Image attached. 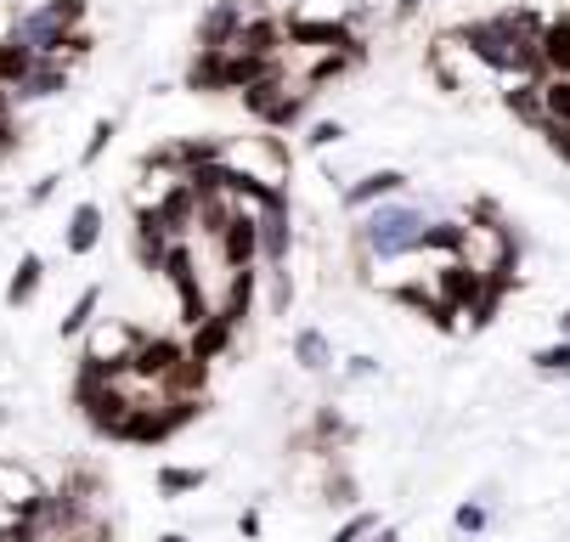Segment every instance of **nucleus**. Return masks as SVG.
Returning <instances> with one entry per match:
<instances>
[{
    "mask_svg": "<svg viewBox=\"0 0 570 542\" xmlns=\"http://www.w3.org/2000/svg\"><path fill=\"white\" fill-rule=\"evenodd\" d=\"M220 165L237 170V176H249V181H261V187H277V193H288V170H294L288 147H283L277 136H243V141H226V147H220Z\"/></svg>",
    "mask_w": 570,
    "mask_h": 542,
    "instance_id": "nucleus-4",
    "label": "nucleus"
},
{
    "mask_svg": "<svg viewBox=\"0 0 570 542\" xmlns=\"http://www.w3.org/2000/svg\"><path fill=\"white\" fill-rule=\"evenodd\" d=\"M114 130H119L114 119H97V125H91V136H86V152H79V165H97L102 152H108V141H114Z\"/></svg>",
    "mask_w": 570,
    "mask_h": 542,
    "instance_id": "nucleus-37",
    "label": "nucleus"
},
{
    "mask_svg": "<svg viewBox=\"0 0 570 542\" xmlns=\"http://www.w3.org/2000/svg\"><path fill=\"white\" fill-rule=\"evenodd\" d=\"M12 108H18V97H12V91H0V125H12Z\"/></svg>",
    "mask_w": 570,
    "mask_h": 542,
    "instance_id": "nucleus-46",
    "label": "nucleus"
},
{
    "mask_svg": "<svg viewBox=\"0 0 570 542\" xmlns=\"http://www.w3.org/2000/svg\"><path fill=\"white\" fill-rule=\"evenodd\" d=\"M57 181H62V176H40V181L29 187V204H46V198L57 193Z\"/></svg>",
    "mask_w": 570,
    "mask_h": 542,
    "instance_id": "nucleus-43",
    "label": "nucleus"
},
{
    "mask_svg": "<svg viewBox=\"0 0 570 542\" xmlns=\"http://www.w3.org/2000/svg\"><path fill=\"white\" fill-rule=\"evenodd\" d=\"M373 367H379V362H373V356H351V367H345V373H351V378H367V373H373Z\"/></svg>",
    "mask_w": 570,
    "mask_h": 542,
    "instance_id": "nucleus-45",
    "label": "nucleus"
},
{
    "mask_svg": "<svg viewBox=\"0 0 570 542\" xmlns=\"http://www.w3.org/2000/svg\"><path fill=\"white\" fill-rule=\"evenodd\" d=\"M170 249H176V238L158 226V215H153V209H136V260H141L147 272H158Z\"/></svg>",
    "mask_w": 570,
    "mask_h": 542,
    "instance_id": "nucleus-19",
    "label": "nucleus"
},
{
    "mask_svg": "<svg viewBox=\"0 0 570 542\" xmlns=\"http://www.w3.org/2000/svg\"><path fill=\"white\" fill-rule=\"evenodd\" d=\"M288 23H351V0H294Z\"/></svg>",
    "mask_w": 570,
    "mask_h": 542,
    "instance_id": "nucleus-30",
    "label": "nucleus"
},
{
    "mask_svg": "<svg viewBox=\"0 0 570 542\" xmlns=\"http://www.w3.org/2000/svg\"><path fill=\"white\" fill-rule=\"evenodd\" d=\"M542 141L559 165H570V125H542Z\"/></svg>",
    "mask_w": 570,
    "mask_h": 542,
    "instance_id": "nucleus-40",
    "label": "nucleus"
},
{
    "mask_svg": "<svg viewBox=\"0 0 570 542\" xmlns=\"http://www.w3.org/2000/svg\"><path fill=\"white\" fill-rule=\"evenodd\" d=\"M237 29H243V7L237 0H215L198 23V51H232L237 46Z\"/></svg>",
    "mask_w": 570,
    "mask_h": 542,
    "instance_id": "nucleus-14",
    "label": "nucleus"
},
{
    "mask_svg": "<svg viewBox=\"0 0 570 542\" xmlns=\"http://www.w3.org/2000/svg\"><path fill=\"white\" fill-rule=\"evenodd\" d=\"M215 249H220V266H226V272L261 266V215H255V209H237L232 226L215 238Z\"/></svg>",
    "mask_w": 570,
    "mask_h": 542,
    "instance_id": "nucleus-9",
    "label": "nucleus"
},
{
    "mask_svg": "<svg viewBox=\"0 0 570 542\" xmlns=\"http://www.w3.org/2000/svg\"><path fill=\"white\" fill-rule=\"evenodd\" d=\"M158 542H193V536H181V531H165V536H158Z\"/></svg>",
    "mask_w": 570,
    "mask_h": 542,
    "instance_id": "nucleus-49",
    "label": "nucleus"
},
{
    "mask_svg": "<svg viewBox=\"0 0 570 542\" xmlns=\"http://www.w3.org/2000/svg\"><path fill=\"white\" fill-rule=\"evenodd\" d=\"M452 525H458V531H469V536H474V531H485V509H480V503H463V509H458V514H452Z\"/></svg>",
    "mask_w": 570,
    "mask_h": 542,
    "instance_id": "nucleus-41",
    "label": "nucleus"
},
{
    "mask_svg": "<svg viewBox=\"0 0 570 542\" xmlns=\"http://www.w3.org/2000/svg\"><path fill=\"white\" fill-rule=\"evenodd\" d=\"M187 91H204V97H220V91H226V51H198V57H193Z\"/></svg>",
    "mask_w": 570,
    "mask_h": 542,
    "instance_id": "nucleus-25",
    "label": "nucleus"
},
{
    "mask_svg": "<svg viewBox=\"0 0 570 542\" xmlns=\"http://www.w3.org/2000/svg\"><path fill=\"white\" fill-rule=\"evenodd\" d=\"M73 407L86 413V424H91L97 435L114 441L136 402L125 396V384H119V378H91V373H79V378H73Z\"/></svg>",
    "mask_w": 570,
    "mask_h": 542,
    "instance_id": "nucleus-6",
    "label": "nucleus"
},
{
    "mask_svg": "<svg viewBox=\"0 0 570 542\" xmlns=\"http://www.w3.org/2000/svg\"><path fill=\"white\" fill-rule=\"evenodd\" d=\"M97 305H102V288H79V299L68 305V317L57 323L62 339H86V328L97 323Z\"/></svg>",
    "mask_w": 570,
    "mask_h": 542,
    "instance_id": "nucleus-29",
    "label": "nucleus"
},
{
    "mask_svg": "<svg viewBox=\"0 0 570 542\" xmlns=\"http://www.w3.org/2000/svg\"><path fill=\"white\" fill-rule=\"evenodd\" d=\"M283 46H288V29H283V18H243V29H237V46L232 51H243V57H266V62H283Z\"/></svg>",
    "mask_w": 570,
    "mask_h": 542,
    "instance_id": "nucleus-12",
    "label": "nucleus"
},
{
    "mask_svg": "<svg viewBox=\"0 0 570 542\" xmlns=\"http://www.w3.org/2000/svg\"><path fill=\"white\" fill-rule=\"evenodd\" d=\"M57 542H114V525H108L102 514H91V520H79L73 531H62Z\"/></svg>",
    "mask_w": 570,
    "mask_h": 542,
    "instance_id": "nucleus-36",
    "label": "nucleus"
},
{
    "mask_svg": "<svg viewBox=\"0 0 570 542\" xmlns=\"http://www.w3.org/2000/svg\"><path fill=\"white\" fill-rule=\"evenodd\" d=\"M46 497H51V486L29 470V463H18V457H0V503H7L18 520H35V514L46 509Z\"/></svg>",
    "mask_w": 570,
    "mask_h": 542,
    "instance_id": "nucleus-8",
    "label": "nucleus"
},
{
    "mask_svg": "<svg viewBox=\"0 0 570 542\" xmlns=\"http://www.w3.org/2000/svg\"><path fill=\"white\" fill-rule=\"evenodd\" d=\"M430 288L441 294V305H452L458 317H469L474 305L485 299V277H480L474 266H463V260H441L435 277H430Z\"/></svg>",
    "mask_w": 570,
    "mask_h": 542,
    "instance_id": "nucleus-10",
    "label": "nucleus"
},
{
    "mask_svg": "<svg viewBox=\"0 0 570 542\" xmlns=\"http://www.w3.org/2000/svg\"><path fill=\"white\" fill-rule=\"evenodd\" d=\"M204 470H181V463H170V470H158V497H187V492H204Z\"/></svg>",
    "mask_w": 570,
    "mask_h": 542,
    "instance_id": "nucleus-32",
    "label": "nucleus"
},
{
    "mask_svg": "<svg viewBox=\"0 0 570 542\" xmlns=\"http://www.w3.org/2000/svg\"><path fill=\"white\" fill-rule=\"evenodd\" d=\"M232 345H237V328H232L226 317H215V312H209V317H204V323L193 328V339H187V356H193V362H209V367H215V362H220V356H226Z\"/></svg>",
    "mask_w": 570,
    "mask_h": 542,
    "instance_id": "nucleus-17",
    "label": "nucleus"
},
{
    "mask_svg": "<svg viewBox=\"0 0 570 542\" xmlns=\"http://www.w3.org/2000/svg\"><path fill=\"white\" fill-rule=\"evenodd\" d=\"M136 345H141V328H136V323H119V317L108 323V317H97V323L86 328L79 373H91V378H125V373H130Z\"/></svg>",
    "mask_w": 570,
    "mask_h": 542,
    "instance_id": "nucleus-2",
    "label": "nucleus"
},
{
    "mask_svg": "<svg viewBox=\"0 0 570 542\" xmlns=\"http://www.w3.org/2000/svg\"><path fill=\"white\" fill-rule=\"evenodd\" d=\"M68 91V62H57V57H40L35 62V73H29V80H23V102H35V97H62Z\"/></svg>",
    "mask_w": 570,
    "mask_h": 542,
    "instance_id": "nucleus-26",
    "label": "nucleus"
},
{
    "mask_svg": "<svg viewBox=\"0 0 570 542\" xmlns=\"http://www.w3.org/2000/svg\"><path fill=\"white\" fill-rule=\"evenodd\" d=\"M147 209L158 215V226H165L176 244H187V231H198V193L187 187V176L170 181L165 193H158V204H147Z\"/></svg>",
    "mask_w": 570,
    "mask_h": 542,
    "instance_id": "nucleus-11",
    "label": "nucleus"
},
{
    "mask_svg": "<svg viewBox=\"0 0 570 542\" xmlns=\"http://www.w3.org/2000/svg\"><path fill=\"white\" fill-rule=\"evenodd\" d=\"M503 108H509L520 125L542 130V125H548V119H542V80H514V86L503 91Z\"/></svg>",
    "mask_w": 570,
    "mask_h": 542,
    "instance_id": "nucleus-24",
    "label": "nucleus"
},
{
    "mask_svg": "<svg viewBox=\"0 0 570 542\" xmlns=\"http://www.w3.org/2000/svg\"><path fill=\"white\" fill-rule=\"evenodd\" d=\"M102 231H108V215H102L97 204H73V215H68V226H62V249L79 260V255H91V249L102 244Z\"/></svg>",
    "mask_w": 570,
    "mask_h": 542,
    "instance_id": "nucleus-15",
    "label": "nucleus"
},
{
    "mask_svg": "<svg viewBox=\"0 0 570 542\" xmlns=\"http://www.w3.org/2000/svg\"><path fill=\"white\" fill-rule=\"evenodd\" d=\"M0 424H7V407H0Z\"/></svg>",
    "mask_w": 570,
    "mask_h": 542,
    "instance_id": "nucleus-51",
    "label": "nucleus"
},
{
    "mask_svg": "<svg viewBox=\"0 0 570 542\" xmlns=\"http://www.w3.org/2000/svg\"><path fill=\"white\" fill-rule=\"evenodd\" d=\"M367 542H401V531H395V525H379V531H373Z\"/></svg>",
    "mask_w": 570,
    "mask_h": 542,
    "instance_id": "nucleus-47",
    "label": "nucleus"
},
{
    "mask_svg": "<svg viewBox=\"0 0 570 542\" xmlns=\"http://www.w3.org/2000/svg\"><path fill=\"white\" fill-rule=\"evenodd\" d=\"M62 57H91V35H86V29H79V35H68Z\"/></svg>",
    "mask_w": 570,
    "mask_h": 542,
    "instance_id": "nucleus-42",
    "label": "nucleus"
},
{
    "mask_svg": "<svg viewBox=\"0 0 570 542\" xmlns=\"http://www.w3.org/2000/svg\"><path fill=\"white\" fill-rule=\"evenodd\" d=\"M12 525H18V514H12V509H7V503H0V536H7V531H12Z\"/></svg>",
    "mask_w": 570,
    "mask_h": 542,
    "instance_id": "nucleus-48",
    "label": "nucleus"
},
{
    "mask_svg": "<svg viewBox=\"0 0 570 542\" xmlns=\"http://www.w3.org/2000/svg\"><path fill=\"white\" fill-rule=\"evenodd\" d=\"M542 119L570 125V80H542Z\"/></svg>",
    "mask_w": 570,
    "mask_h": 542,
    "instance_id": "nucleus-33",
    "label": "nucleus"
},
{
    "mask_svg": "<svg viewBox=\"0 0 570 542\" xmlns=\"http://www.w3.org/2000/svg\"><path fill=\"white\" fill-rule=\"evenodd\" d=\"M537 57H542V73H548V80H570V18L542 23Z\"/></svg>",
    "mask_w": 570,
    "mask_h": 542,
    "instance_id": "nucleus-18",
    "label": "nucleus"
},
{
    "mask_svg": "<svg viewBox=\"0 0 570 542\" xmlns=\"http://www.w3.org/2000/svg\"><path fill=\"white\" fill-rule=\"evenodd\" d=\"M0 542H7V536H0Z\"/></svg>",
    "mask_w": 570,
    "mask_h": 542,
    "instance_id": "nucleus-52",
    "label": "nucleus"
},
{
    "mask_svg": "<svg viewBox=\"0 0 570 542\" xmlns=\"http://www.w3.org/2000/svg\"><path fill=\"white\" fill-rule=\"evenodd\" d=\"M531 367H537V373H559V378H570V339L531 351Z\"/></svg>",
    "mask_w": 570,
    "mask_h": 542,
    "instance_id": "nucleus-35",
    "label": "nucleus"
},
{
    "mask_svg": "<svg viewBox=\"0 0 570 542\" xmlns=\"http://www.w3.org/2000/svg\"><path fill=\"white\" fill-rule=\"evenodd\" d=\"M373 531H379V514H373V509H351V520H345L328 542H367Z\"/></svg>",
    "mask_w": 570,
    "mask_h": 542,
    "instance_id": "nucleus-34",
    "label": "nucleus"
},
{
    "mask_svg": "<svg viewBox=\"0 0 570 542\" xmlns=\"http://www.w3.org/2000/svg\"><path fill=\"white\" fill-rule=\"evenodd\" d=\"M322 497H328L334 509H351V503H356V481H351V475H328V486H322Z\"/></svg>",
    "mask_w": 570,
    "mask_h": 542,
    "instance_id": "nucleus-38",
    "label": "nucleus"
},
{
    "mask_svg": "<svg viewBox=\"0 0 570 542\" xmlns=\"http://www.w3.org/2000/svg\"><path fill=\"white\" fill-rule=\"evenodd\" d=\"M424 7H430V0H395V18H401V23H406V18H419V12H424Z\"/></svg>",
    "mask_w": 570,
    "mask_h": 542,
    "instance_id": "nucleus-44",
    "label": "nucleus"
},
{
    "mask_svg": "<svg viewBox=\"0 0 570 542\" xmlns=\"http://www.w3.org/2000/svg\"><path fill=\"white\" fill-rule=\"evenodd\" d=\"M272 73H283V62H266V57H243V51H226V91H249L261 80H272Z\"/></svg>",
    "mask_w": 570,
    "mask_h": 542,
    "instance_id": "nucleus-22",
    "label": "nucleus"
},
{
    "mask_svg": "<svg viewBox=\"0 0 570 542\" xmlns=\"http://www.w3.org/2000/svg\"><path fill=\"white\" fill-rule=\"evenodd\" d=\"M255 266L249 272H226V299L215 305V317H226L232 328H243V323H249V312H255Z\"/></svg>",
    "mask_w": 570,
    "mask_h": 542,
    "instance_id": "nucleus-20",
    "label": "nucleus"
},
{
    "mask_svg": "<svg viewBox=\"0 0 570 542\" xmlns=\"http://www.w3.org/2000/svg\"><path fill=\"white\" fill-rule=\"evenodd\" d=\"M424 209L413 204H379L367 209V220L356 226V238H362V255H379V260H401V255H413L419 249V231H424Z\"/></svg>",
    "mask_w": 570,
    "mask_h": 542,
    "instance_id": "nucleus-1",
    "label": "nucleus"
},
{
    "mask_svg": "<svg viewBox=\"0 0 570 542\" xmlns=\"http://www.w3.org/2000/svg\"><path fill=\"white\" fill-rule=\"evenodd\" d=\"M305 108H311V91H288L283 73H272V80H261V86L243 91V114L261 119L266 130H294V125L305 119Z\"/></svg>",
    "mask_w": 570,
    "mask_h": 542,
    "instance_id": "nucleus-7",
    "label": "nucleus"
},
{
    "mask_svg": "<svg viewBox=\"0 0 570 542\" xmlns=\"http://www.w3.org/2000/svg\"><path fill=\"white\" fill-rule=\"evenodd\" d=\"M559 339H570V312H564V317H559Z\"/></svg>",
    "mask_w": 570,
    "mask_h": 542,
    "instance_id": "nucleus-50",
    "label": "nucleus"
},
{
    "mask_svg": "<svg viewBox=\"0 0 570 542\" xmlns=\"http://www.w3.org/2000/svg\"><path fill=\"white\" fill-rule=\"evenodd\" d=\"M288 249H294V226H288V204L261 215V266L266 272H288Z\"/></svg>",
    "mask_w": 570,
    "mask_h": 542,
    "instance_id": "nucleus-16",
    "label": "nucleus"
},
{
    "mask_svg": "<svg viewBox=\"0 0 570 542\" xmlns=\"http://www.w3.org/2000/svg\"><path fill=\"white\" fill-rule=\"evenodd\" d=\"M86 12H91V0H46L40 12L18 18L12 35H18L35 57H57V62H62V46H68V35H79Z\"/></svg>",
    "mask_w": 570,
    "mask_h": 542,
    "instance_id": "nucleus-3",
    "label": "nucleus"
},
{
    "mask_svg": "<svg viewBox=\"0 0 570 542\" xmlns=\"http://www.w3.org/2000/svg\"><path fill=\"white\" fill-rule=\"evenodd\" d=\"M340 136H345V125H340V119H316V125L305 130V147H334Z\"/></svg>",
    "mask_w": 570,
    "mask_h": 542,
    "instance_id": "nucleus-39",
    "label": "nucleus"
},
{
    "mask_svg": "<svg viewBox=\"0 0 570 542\" xmlns=\"http://www.w3.org/2000/svg\"><path fill=\"white\" fill-rule=\"evenodd\" d=\"M294 362H299L305 373H328V367H334L328 334H322V328H299V334H294Z\"/></svg>",
    "mask_w": 570,
    "mask_h": 542,
    "instance_id": "nucleus-27",
    "label": "nucleus"
},
{
    "mask_svg": "<svg viewBox=\"0 0 570 542\" xmlns=\"http://www.w3.org/2000/svg\"><path fill=\"white\" fill-rule=\"evenodd\" d=\"M401 187H406V176H401V170H367L362 181H351V187H345V209H351V215H367V209L390 204Z\"/></svg>",
    "mask_w": 570,
    "mask_h": 542,
    "instance_id": "nucleus-13",
    "label": "nucleus"
},
{
    "mask_svg": "<svg viewBox=\"0 0 570 542\" xmlns=\"http://www.w3.org/2000/svg\"><path fill=\"white\" fill-rule=\"evenodd\" d=\"M413 255H441V260H458L463 255V220H430L419 231V249Z\"/></svg>",
    "mask_w": 570,
    "mask_h": 542,
    "instance_id": "nucleus-23",
    "label": "nucleus"
},
{
    "mask_svg": "<svg viewBox=\"0 0 570 542\" xmlns=\"http://www.w3.org/2000/svg\"><path fill=\"white\" fill-rule=\"evenodd\" d=\"M40 283H46V260H40V255H23L18 272H12V283H7V305H12V312L40 294Z\"/></svg>",
    "mask_w": 570,
    "mask_h": 542,
    "instance_id": "nucleus-28",
    "label": "nucleus"
},
{
    "mask_svg": "<svg viewBox=\"0 0 570 542\" xmlns=\"http://www.w3.org/2000/svg\"><path fill=\"white\" fill-rule=\"evenodd\" d=\"M311 441H316V452H334V441H351V424H345L334 407H316V418H311Z\"/></svg>",
    "mask_w": 570,
    "mask_h": 542,
    "instance_id": "nucleus-31",
    "label": "nucleus"
},
{
    "mask_svg": "<svg viewBox=\"0 0 570 542\" xmlns=\"http://www.w3.org/2000/svg\"><path fill=\"white\" fill-rule=\"evenodd\" d=\"M35 62H40V57H35L18 35L0 40V91H12V97H18V91H23V80L35 73Z\"/></svg>",
    "mask_w": 570,
    "mask_h": 542,
    "instance_id": "nucleus-21",
    "label": "nucleus"
},
{
    "mask_svg": "<svg viewBox=\"0 0 570 542\" xmlns=\"http://www.w3.org/2000/svg\"><path fill=\"white\" fill-rule=\"evenodd\" d=\"M198 413H204V402H147V407H130V418L119 424L114 441H125V446H165V441L181 435Z\"/></svg>",
    "mask_w": 570,
    "mask_h": 542,
    "instance_id": "nucleus-5",
    "label": "nucleus"
}]
</instances>
